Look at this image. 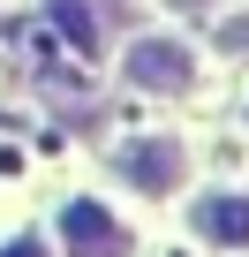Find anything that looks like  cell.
<instances>
[{
	"mask_svg": "<svg viewBox=\"0 0 249 257\" xmlns=\"http://www.w3.org/2000/svg\"><path fill=\"white\" fill-rule=\"evenodd\" d=\"M129 76H136L144 91H189L196 61H189V46H174V38H144V46L129 53Z\"/></svg>",
	"mask_w": 249,
	"mask_h": 257,
	"instance_id": "1",
	"label": "cell"
},
{
	"mask_svg": "<svg viewBox=\"0 0 249 257\" xmlns=\"http://www.w3.org/2000/svg\"><path fill=\"white\" fill-rule=\"evenodd\" d=\"M61 227H68V249H76V257H129V234L113 227L106 204H68Z\"/></svg>",
	"mask_w": 249,
	"mask_h": 257,
	"instance_id": "2",
	"label": "cell"
},
{
	"mask_svg": "<svg viewBox=\"0 0 249 257\" xmlns=\"http://www.w3.org/2000/svg\"><path fill=\"white\" fill-rule=\"evenodd\" d=\"M121 174H129L136 189H174L181 182V152L174 144H129L121 152Z\"/></svg>",
	"mask_w": 249,
	"mask_h": 257,
	"instance_id": "3",
	"label": "cell"
},
{
	"mask_svg": "<svg viewBox=\"0 0 249 257\" xmlns=\"http://www.w3.org/2000/svg\"><path fill=\"white\" fill-rule=\"evenodd\" d=\"M196 234L204 242H249V197H204L196 204Z\"/></svg>",
	"mask_w": 249,
	"mask_h": 257,
	"instance_id": "4",
	"label": "cell"
},
{
	"mask_svg": "<svg viewBox=\"0 0 249 257\" xmlns=\"http://www.w3.org/2000/svg\"><path fill=\"white\" fill-rule=\"evenodd\" d=\"M53 16L68 23V38H76V46H91V53H98V8H83V0H53Z\"/></svg>",
	"mask_w": 249,
	"mask_h": 257,
	"instance_id": "5",
	"label": "cell"
},
{
	"mask_svg": "<svg viewBox=\"0 0 249 257\" xmlns=\"http://www.w3.org/2000/svg\"><path fill=\"white\" fill-rule=\"evenodd\" d=\"M219 46H226V53H249V16H234V23H219Z\"/></svg>",
	"mask_w": 249,
	"mask_h": 257,
	"instance_id": "6",
	"label": "cell"
},
{
	"mask_svg": "<svg viewBox=\"0 0 249 257\" xmlns=\"http://www.w3.org/2000/svg\"><path fill=\"white\" fill-rule=\"evenodd\" d=\"M0 257H46L38 242H8V249H0Z\"/></svg>",
	"mask_w": 249,
	"mask_h": 257,
	"instance_id": "7",
	"label": "cell"
}]
</instances>
